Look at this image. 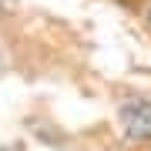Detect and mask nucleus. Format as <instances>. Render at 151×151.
I'll use <instances>...</instances> for the list:
<instances>
[{"instance_id": "obj_1", "label": "nucleus", "mask_w": 151, "mask_h": 151, "mask_svg": "<svg viewBox=\"0 0 151 151\" xmlns=\"http://www.w3.org/2000/svg\"><path fill=\"white\" fill-rule=\"evenodd\" d=\"M118 118H121V131L131 141H151V101L131 97L121 104Z\"/></svg>"}]
</instances>
